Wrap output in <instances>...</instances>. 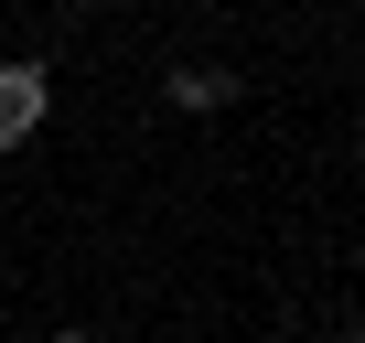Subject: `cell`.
<instances>
[{"label": "cell", "mask_w": 365, "mask_h": 343, "mask_svg": "<svg viewBox=\"0 0 365 343\" xmlns=\"http://www.w3.org/2000/svg\"><path fill=\"white\" fill-rule=\"evenodd\" d=\"M43 107H54V75H43V65H0V150L33 139V129H43Z\"/></svg>", "instance_id": "6da1fadb"}, {"label": "cell", "mask_w": 365, "mask_h": 343, "mask_svg": "<svg viewBox=\"0 0 365 343\" xmlns=\"http://www.w3.org/2000/svg\"><path fill=\"white\" fill-rule=\"evenodd\" d=\"M172 107H194V118L226 107V75H215V65H182V75H172Z\"/></svg>", "instance_id": "7a4b0ae2"}, {"label": "cell", "mask_w": 365, "mask_h": 343, "mask_svg": "<svg viewBox=\"0 0 365 343\" xmlns=\"http://www.w3.org/2000/svg\"><path fill=\"white\" fill-rule=\"evenodd\" d=\"M65 343H86V332H65Z\"/></svg>", "instance_id": "3957f363"}]
</instances>
